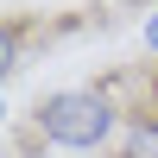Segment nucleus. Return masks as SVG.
Returning a JSON list of instances; mask_svg holds the SVG:
<instances>
[{"label":"nucleus","instance_id":"1","mask_svg":"<svg viewBox=\"0 0 158 158\" xmlns=\"http://www.w3.org/2000/svg\"><path fill=\"white\" fill-rule=\"evenodd\" d=\"M38 127H44L57 146H101L108 139V127H114V108L101 95H89V89H63V95H51L44 108H38Z\"/></svg>","mask_w":158,"mask_h":158},{"label":"nucleus","instance_id":"2","mask_svg":"<svg viewBox=\"0 0 158 158\" xmlns=\"http://www.w3.org/2000/svg\"><path fill=\"white\" fill-rule=\"evenodd\" d=\"M120 158H158V120H133V127H127Z\"/></svg>","mask_w":158,"mask_h":158},{"label":"nucleus","instance_id":"3","mask_svg":"<svg viewBox=\"0 0 158 158\" xmlns=\"http://www.w3.org/2000/svg\"><path fill=\"white\" fill-rule=\"evenodd\" d=\"M146 44H152V51H158V19H152V25H146Z\"/></svg>","mask_w":158,"mask_h":158}]
</instances>
